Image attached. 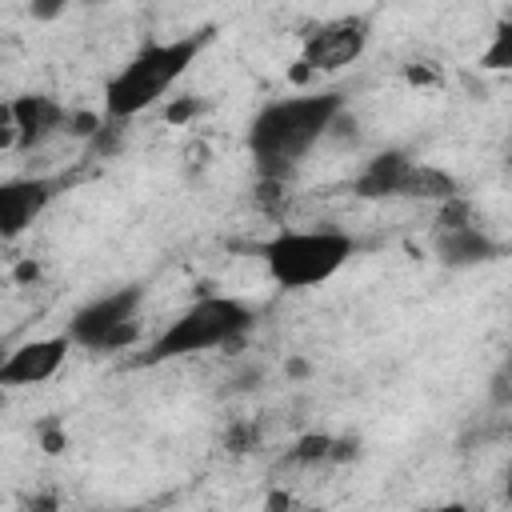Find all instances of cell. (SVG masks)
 <instances>
[{
    "label": "cell",
    "instance_id": "10",
    "mask_svg": "<svg viewBox=\"0 0 512 512\" xmlns=\"http://www.w3.org/2000/svg\"><path fill=\"white\" fill-rule=\"evenodd\" d=\"M8 120H12V132L20 136V144H40L56 128H64L72 116L52 96H20L8 104Z\"/></svg>",
    "mask_w": 512,
    "mask_h": 512
},
{
    "label": "cell",
    "instance_id": "8",
    "mask_svg": "<svg viewBox=\"0 0 512 512\" xmlns=\"http://www.w3.org/2000/svg\"><path fill=\"white\" fill-rule=\"evenodd\" d=\"M52 200V180H12L0 188V224H4V236H20L40 212L44 204Z\"/></svg>",
    "mask_w": 512,
    "mask_h": 512
},
{
    "label": "cell",
    "instance_id": "9",
    "mask_svg": "<svg viewBox=\"0 0 512 512\" xmlns=\"http://www.w3.org/2000/svg\"><path fill=\"white\" fill-rule=\"evenodd\" d=\"M416 172V160L408 152H380L376 160H368V168L356 176V192L368 200H392L408 192V180Z\"/></svg>",
    "mask_w": 512,
    "mask_h": 512
},
{
    "label": "cell",
    "instance_id": "12",
    "mask_svg": "<svg viewBox=\"0 0 512 512\" xmlns=\"http://www.w3.org/2000/svg\"><path fill=\"white\" fill-rule=\"evenodd\" d=\"M480 64L492 68V72L512 68V20H504V24L496 28V36H492V44L484 48V60H480Z\"/></svg>",
    "mask_w": 512,
    "mask_h": 512
},
{
    "label": "cell",
    "instance_id": "16",
    "mask_svg": "<svg viewBox=\"0 0 512 512\" xmlns=\"http://www.w3.org/2000/svg\"><path fill=\"white\" fill-rule=\"evenodd\" d=\"M28 508H32V512H56V496H36Z\"/></svg>",
    "mask_w": 512,
    "mask_h": 512
},
{
    "label": "cell",
    "instance_id": "13",
    "mask_svg": "<svg viewBox=\"0 0 512 512\" xmlns=\"http://www.w3.org/2000/svg\"><path fill=\"white\" fill-rule=\"evenodd\" d=\"M332 444H336L332 436H304V440L292 448V456L304 460V464H308V460H332Z\"/></svg>",
    "mask_w": 512,
    "mask_h": 512
},
{
    "label": "cell",
    "instance_id": "5",
    "mask_svg": "<svg viewBox=\"0 0 512 512\" xmlns=\"http://www.w3.org/2000/svg\"><path fill=\"white\" fill-rule=\"evenodd\" d=\"M140 300H144V292H140L136 284L116 288V292H108V296H96L92 304H84V308L72 316L68 340H76V344H84V348H92V352L128 348V344L136 340V332H140V320H136Z\"/></svg>",
    "mask_w": 512,
    "mask_h": 512
},
{
    "label": "cell",
    "instance_id": "6",
    "mask_svg": "<svg viewBox=\"0 0 512 512\" xmlns=\"http://www.w3.org/2000/svg\"><path fill=\"white\" fill-rule=\"evenodd\" d=\"M368 44V20L364 16H344L332 24H320L304 40V64L316 72H336L352 64Z\"/></svg>",
    "mask_w": 512,
    "mask_h": 512
},
{
    "label": "cell",
    "instance_id": "18",
    "mask_svg": "<svg viewBox=\"0 0 512 512\" xmlns=\"http://www.w3.org/2000/svg\"><path fill=\"white\" fill-rule=\"evenodd\" d=\"M508 500H512V472H508Z\"/></svg>",
    "mask_w": 512,
    "mask_h": 512
},
{
    "label": "cell",
    "instance_id": "7",
    "mask_svg": "<svg viewBox=\"0 0 512 512\" xmlns=\"http://www.w3.org/2000/svg\"><path fill=\"white\" fill-rule=\"evenodd\" d=\"M68 336H48V340H28L16 352H8V360L0 364V384L8 388H24V384H44L48 376L60 372L64 356H68Z\"/></svg>",
    "mask_w": 512,
    "mask_h": 512
},
{
    "label": "cell",
    "instance_id": "2",
    "mask_svg": "<svg viewBox=\"0 0 512 512\" xmlns=\"http://www.w3.org/2000/svg\"><path fill=\"white\" fill-rule=\"evenodd\" d=\"M212 40V28H200L192 36H176V40H156L148 48H140L104 88V108L108 120H128L144 108H152L160 96L172 92V84L188 72V64L200 56V48Z\"/></svg>",
    "mask_w": 512,
    "mask_h": 512
},
{
    "label": "cell",
    "instance_id": "15",
    "mask_svg": "<svg viewBox=\"0 0 512 512\" xmlns=\"http://www.w3.org/2000/svg\"><path fill=\"white\" fill-rule=\"evenodd\" d=\"M44 448H48V452H60V448H64V432L48 428V432H44Z\"/></svg>",
    "mask_w": 512,
    "mask_h": 512
},
{
    "label": "cell",
    "instance_id": "17",
    "mask_svg": "<svg viewBox=\"0 0 512 512\" xmlns=\"http://www.w3.org/2000/svg\"><path fill=\"white\" fill-rule=\"evenodd\" d=\"M436 512H468L464 504H448V508H436Z\"/></svg>",
    "mask_w": 512,
    "mask_h": 512
},
{
    "label": "cell",
    "instance_id": "1",
    "mask_svg": "<svg viewBox=\"0 0 512 512\" xmlns=\"http://www.w3.org/2000/svg\"><path fill=\"white\" fill-rule=\"evenodd\" d=\"M344 100L336 92H312V96H284L256 112L248 128V148L268 180H280L300 156L336 124Z\"/></svg>",
    "mask_w": 512,
    "mask_h": 512
},
{
    "label": "cell",
    "instance_id": "19",
    "mask_svg": "<svg viewBox=\"0 0 512 512\" xmlns=\"http://www.w3.org/2000/svg\"><path fill=\"white\" fill-rule=\"evenodd\" d=\"M124 512H136V508H124Z\"/></svg>",
    "mask_w": 512,
    "mask_h": 512
},
{
    "label": "cell",
    "instance_id": "4",
    "mask_svg": "<svg viewBox=\"0 0 512 512\" xmlns=\"http://www.w3.org/2000/svg\"><path fill=\"white\" fill-rule=\"evenodd\" d=\"M352 252L356 244L340 228H288L264 244V264L280 288H316L332 280Z\"/></svg>",
    "mask_w": 512,
    "mask_h": 512
},
{
    "label": "cell",
    "instance_id": "14",
    "mask_svg": "<svg viewBox=\"0 0 512 512\" xmlns=\"http://www.w3.org/2000/svg\"><path fill=\"white\" fill-rule=\"evenodd\" d=\"M192 112H196V100H180V104H172V108H168V120H172V124H180V120H188Z\"/></svg>",
    "mask_w": 512,
    "mask_h": 512
},
{
    "label": "cell",
    "instance_id": "11",
    "mask_svg": "<svg viewBox=\"0 0 512 512\" xmlns=\"http://www.w3.org/2000/svg\"><path fill=\"white\" fill-rule=\"evenodd\" d=\"M436 252H440V260H444L448 268H472V264H488V260H496V256H500V244H496L488 232L464 224V228H448V232H440Z\"/></svg>",
    "mask_w": 512,
    "mask_h": 512
},
{
    "label": "cell",
    "instance_id": "3",
    "mask_svg": "<svg viewBox=\"0 0 512 512\" xmlns=\"http://www.w3.org/2000/svg\"><path fill=\"white\" fill-rule=\"evenodd\" d=\"M252 328V312L248 304L232 300V296H200L192 308H184L156 340L152 348L140 356V364H164V360H180V356H196L220 344L240 340Z\"/></svg>",
    "mask_w": 512,
    "mask_h": 512
}]
</instances>
